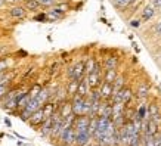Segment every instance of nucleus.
Listing matches in <instances>:
<instances>
[{
    "instance_id": "1",
    "label": "nucleus",
    "mask_w": 161,
    "mask_h": 146,
    "mask_svg": "<svg viewBox=\"0 0 161 146\" xmlns=\"http://www.w3.org/2000/svg\"><path fill=\"white\" fill-rule=\"evenodd\" d=\"M84 61H77L74 62L73 65H69L67 68V78L68 80H75V81H80L81 78L84 77Z\"/></svg>"
},
{
    "instance_id": "2",
    "label": "nucleus",
    "mask_w": 161,
    "mask_h": 146,
    "mask_svg": "<svg viewBox=\"0 0 161 146\" xmlns=\"http://www.w3.org/2000/svg\"><path fill=\"white\" fill-rule=\"evenodd\" d=\"M59 145L61 146H74L75 143V130H74V127H68V128H65L62 133H61V136H59Z\"/></svg>"
},
{
    "instance_id": "3",
    "label": "nucleus",
    "mask_w": 161,
    "mask_h": 146,
    "mask_svg": "<svg viewBox=\"0 0 161 146\" xmlns=\"http://www.w3.org/2000/svg\"><path fill=\"white\" fill-rule=\"evenodd\" d=\"M69 100H71V109L74 115H84V97L75 93Z\"/></svg>"
},
{
    "instance_id": "4",
    "label": "nucleus",
    "mask_w": 161,
    "mask_h": 146,
    "mask_svg": "<svg viewBox=\"0 0 161 146\" xmlns=\"http://www.w3.org/2000/svg\"><path fill=\"white\" fill-rule=\"evenodd\" d=\"M27 14H28V12L25 10L22 3L10 5V8L8 9V15H9L10 18H14V19H24L25 16H27Z\"/></svg>"
},
{
    "instance_id": "5",
    "label": "nucleus",
    "mask_w": 161,
    "mask_h": 146,
    "mask_svg": "<svg viewBox=\"0 0 161 146\" xmlns=\"http://www.w3.org/2000/svg\"><path fill=\"white\" fill-rule=\"evenodd\" d=\"M149 90H151V86L148 81H141L136 87V100L139 102H145L149 96Z\"/></svg>"
},
{
    "instance_id": "6",
    "label": "nucleus",
    "mask_w": 161,
    "mask_h": 146,
    "mask_svg": "<svg viewBox=\"0 0 161 146\" xmlns=\"http://www.w3.org/2000/svg\"><path fill=\"white\" fill-rule=\"evenodd\" d=\"M89 121L90 118L87 115H75L73 127L75 132H89Z\"/></svg>"
},
{
    "instance_id": "7",
    "label": "nucleus",
    "mask_w": 161,
    "mask_h": 146,
    "mask_svg": "<svg viewBox=\"0 0 161 146\" xmlns=\"http://www.w3.org/2000/svg\"><path fill=\"white\" fill-rule=\"evenodd\" d=\"M44 121V115H43V111H42V108H39L37 111H34L31 115H30L28 121H27V124H28L30 127H33L34 130H37L40 127V124Z\"/></svg>"
},
{
    "instance_id": "8",
    "label": "nucleus",
    "mask_w": 161,
    "mask_h": 146,
    "mask_svg": "<svg viewBox=\"0 0 161 146\" xmlns=\"http://www.w3.org/2000/svg\"><path fill=\"white\" fill-rule=\"evenodd\" d=\"M46 16H47V22H58V21L64 19L67 16V14H64L62 10H59L56 6H52L46 12Z\"/></svg>"
},
{
    "instance_id": "9",
    "label": "nucleus",
    "mask_w": 161,
    "mask_h": 146,
    "mask_svg": "<svg viewBox=\"0 0 161 146\" xmlns=\"http://www.w3.org/2000/svg\"><path fill=\"white\" fill-rule=\"evenodd\" d=\"M92 134L89 132H75V143L74 146H87L92 142Z\"/></svg>"
},
{
    "instance_id": "10",
    "label": "nucleus",
    "mask_w": 161,
    "mask_h": 146,
    "mask_svg": "<svg viewBox=\"0 0 161 146\" xmlns=\"http://www.w3.org/2000/svg\"><path fill=\"white\" fill-rule=\"evenodd\" d=\"M99 92H101V97H102V100H108V102H111V97H112V95H114L112 83H105V81H102V84L99 86Z\"/></svg>"
},
{
    "instance_id": "11",
    "label": "nucleus",
    "mask_w": 161,
    "mask_h": 146,
    "mask_svg": "<svg viewBox=\"0 0 161 146\" xmlns=\"http://www.w3.org/2000/svg\"><path fill=\"white\" fill-rule=\"evenodd\" d=\"M40 133V136L44 137V139H49L50 130H52V117L49 118H44V121L40 124V127L37 128Z\"/></svg>"
},
{
    "instance_id": "12",
    "label": "nucleus",
    "mask_w": 161,
    "mask_h": 146,
    "mask_svg": "<svg viewBox=\"0 0 161 146\" xmlns=\"http://www.w3.org/2000/svg\"><path fill=\"white\" fill-rule=\"evenodd\" d=\"M155 12H157V9L154 8V6H152V5H147L143 9H142L141 21H142V22H149V21L155 16Z\"/></svg>"
},
{
    "instance_id": "13",
    "label": "nucleus",
    "mask_w": 161,
    "mask_h": 146,
    "mask_svg": "<svg viewBox=\"0 0 161 146\" xmlns=\"http://www.w3.org/2000/svg\"><path fill=\"white\" fill-rule=\"evenodd\" d=\"M118 63H120V61H118L117 56L109 55V56H105V59H103V62H102V67H103V69H117Z\"/></svg>"
},
{
    "instance_id": "14",
    "label": "nucleus",
    "mask_w": 161,
    "mask_h": 146,
    "mask_svg": "<svg viewBox=\"0 0 161 146\" xmlns=\"http://www.w3.org/2000/svg\"><path fill=\"white\" fill-rule=\"evenodd\" d=\"M151 115L148 112V103L142 102L139 106H136V120H149Z\"/></svg>"
},
{
    "instance_id": "15",
    "label": "nucleus",
    "mask_w": 161,
    "mask_h": 146,
    "mask_svg": "<svg viewBox=\"0 0 161 146\" xmlns=\"http://www.w3.org/2000/svg\"><path fill=\"white\" fill-rule=\"evenodd\" d=\"M21 3H22V6L25 8L27 12H39L42 9V6H40L37 0H22Z\"/></svg>"
},
{
    "instance_id": "16",
    "label": "nucleus",
    "mask_w": 161,
    "mask_h": 146,
    "mask_svg": "<svg viewBox=\"0 0 161 146\" xmlns=\"http://www.w3.org/2000/svg\"><path fill=\"white\" fill-rule=\"evenodd\" d=\"M89 92H90V87H89L87 81H86V75H84L80 81H78V87H77V95H80V96L86 97L89 95Z\"/></svg>"
},
{
    "instance_id": "17",
    "label": "nucleus",
    "mask_w": 161,
    "mask_h": 146,
    "mask_svg": "<svg viewBox=\"0 0 161 146\" xmlns=\"http://www.w3.org/2000/svg\"><path fill=\"white\" fill-rule=\"evenodd\" d=\"M15 71H12V69H8V71H5V73H0V86L2 84H12V81H14L15 78Z\"/></svg>"
},
{
    "instance_id": "18",
    "label": "nucleus",
    "mask_w": 161,
    "mask_h": 146,
    "mask_svg": "<svg viewBox=\"0 0 161 146\" xmlns=\"http://www.w3.org/2000/svg\"><path fill=\"white\" fill-rule=\"evenodd\" d=\"M55 109H56V103H55L53 100H47V102L42 106V111H43L44 118H49L50 115L55 112Z\"/></svg>"
},
{
    "instance_id": "19",
    "label": "nucleus",
    "mask_w": 161,
    "mask_h": 146,
    "mask_svg": "<svg viewBox=\"0 0 161 146\" xmlns=\"http://www.w3.org/2000/svg\"><path fill=\"white\" fill-rule=\"evenodd\" d=\"M123 117H124L126 122L135 121V120H136V106H127L126 105L124 112H123Z\"/></svg>"
},
{
    "instance_id": "20",
    "label": "nucleus",
    "mask_w": 161,
    "mask_h": 146,
    "mask_svg": "<svg viewBox=\"0 0 161 146\" xmlns=\"http://www.w3.org/2000/svg\"><path fill=\"white\" fill-rule=\"evenodd\" d=\"M77 87H78V81H75V80H68V83L65 86V90H67V95H68L69 99L77 93Z\"/></svg>"
},
{
    "instance_id": "21",
    "label": "nucleus",
    "mask_w": 161,
    "mask_h": 146,
    "mask_svg": "<svg viewBox=\"0 0 161 146\" xmlns=\"http://www.w3.org/2000/svg\"><path fill=\"white\" fill-rule=\"evenodd\" d=\"M117 75H118L117 69H103L102 78H103V81H105V83H112V81L117 78Z\"/></svg>"
},
{
    "instance_id": "22",
    "label": "nucleus",
    "mask_w": 161,
    "mask_h": 146,
    "mask_svg": "<svg viewBox=\"0 0 161 146\" xmlns=\"http://www.w3.org/2000/svg\"><path fill=\"white\" fill-rule=\"evenodd\" d=\"M124 86H126V77H124V75H121V74H118L117 78L112 81V89H114V93L118 92V90H121Z\"/></svg>"
},
{
    "instance_id": "23",
    "label": "nucleus",
    "mask_w": 161,
    "mask_h": 146,
    "mask_svg": "<svg viewBox=\"0 0 161 146\" xmlns=\"http://www.w3.org/2000/svg\"><path fill=\"white\" fill-rule=\"evenodd\" d=\"M96 62H98V59L95 58V56H90V58L86 59V61H84V74L92 73L93 69H95V65H96Z\"/></svg>"
},
{
    "instance_id": "24",
    "label": "nucleus",
    "mask_w": 161,
    "mask_h": 146,
    "mask_svg": "<svg viewBox=\"0 0 161 146\" xmlns=\"http://www.w3.org/2000/svg\"><path fill=\"white\" fill-rule=\"evenodd\" d=\"M42 87H43V86H42L40 83H34V84H33V86L28 89L30 99H36V97H37V95H39V92L42 90Z\"/></svg>"
},
{
    "instance_id": "25",
    "label": "nucleus",
    "mask_w": 161,
    "mask_h": 146,
    "mask_svg": "<svg viewBox=\"0 0 161 146\" xmlns=\"http://www.w3.org/2000/svg\"><path fill=\"white\" fill-rule=\"evenodd\" d=\"M160 128H161V127H158L155 122L149 118V121H148V127H147V132H145V133H147V134H149V136H154V134H155Z\"/></svg>"
},
{
    "instance_id": "26",
    "label": "nucleus",
    "mask_w": 161,
    "mask_h": 146,
    "mask_svg": "<svg viewBox=\"0 0 161 146\" xmlns=\"http://www.w3.org/2000/svg\"><path fill=\"white\" fill-rule=\"evenodd\" d=\"M111 2L118 10L126 9V8H129V5H130V0H111Z\"/></svg>"
},
{
    "instance_id": "27",
    "label": "nucleus",
    "mask_w": 161,
    "mask_h": 146,
    "mask_svg": "<svg viewBox=\"0 0 161 146\" xmlns=\"http://www.w3.org/2000/svg\"><path fill=\"white\" fill-rule=\"evenodd\" d=\"M10 69V59L3 56V58H0V73H5Z\"/></svg>"
},
{
    "instance_id": "28",
    "label": "nucleus",
    "mask_w": 161,
    "mask_h": 146,
    "mask_svg": "<svg viewBox=\"0 0 161 146\" xmlns=\"http://www.w3.org/2000/svg\"><path fill=\"white\" fill-rule=\"evenodd\" d=\"M148 112H149V115H151V117L160 112V106H158L157 100H152V102L148 103Z\"/></svg>"
},
{
    "instance_id": "29",
    "label": "nucleus",
    "mask_w": 161,
    "mask_h": 146,
    "mask_svg": "<svg viewBox=\"0 0 161 146\" xmlns=\"http://www.w3.org/2000/svg\"><path fill=\"white\" fill-rule=\"evenodd\" d=\"M37 2L40 3L42 8H46V9H49V8L55 6V3H56V0H37Z\"/></svg>"
},
{
    "instance_id": "30",
    "label": "nucleus",
    "mask_w": 161,
    "mask_h": 146,
    "mask_svg": "<svg viewBox=\"0 0 161 146\" xmlns=\"http://www.w3.org/2000/svg\"><path fill=\"white\" fill-rule=\"evenodd\" d=\"M34 21H37V22H47L46 12H37V14L34 15Z\"/></svg>"
},
{
    "instance_id": "31",
    "label": "nucleus",
    "mask_w": 161,
    "mask_h": 146,
    "mask_svg": "<svg viewBox=\"0 0 161 146\" xmlns=\"http://www.w3.org/2000/svg\"><path fill=\"white\" fill-rule=\"evenodd\" d=\"M59 68H61V62H53L52 65H50V68H49V74L50 75H55V74L58 73Z\"/></svg>"
},
{
    "instance_id": "32",
    "label": "nucleus",
    "mask_w": 161,
    "mask_h": 146,
    "mask_svg": "<svg viewBox=\"0 0 161 146\" xmlns=\"http://www.w3.org/2000/svg\"><path fill=\"white\" fill-rule=\"evenodd\" d=\"M129 146H141V134H136L135 137H132L129 142Z\"/></svg>"
},
{
    "instance_id": "33",
    "label": "nucleus",
    "mask_w": 161,
    "mask_h": 146,
    "mask_svg": "<svg viewBox=\"0 0 161 146\" xmlns=\"http://www.w3.org/2000/svg\"><path fill=\"white\" fill-rule=\"evenodd\" d=\"M10 87H12V84H2V86H0V99H2L6 93L9 92Z\"/></svg>"
},
{
    "instance_id": "34",
    "label": "nucleus",
    "mask_w": 161,
    "mask_h": 146,
    "mask_svg": "<svg viewBox=\"0 0 161 146\" xmlns=\"http://www.w3.org/2000/svg\"><path fill=\"white\" fill-rule=\"evenodd\" d=\"M129 25H130L132 28H136V30H137V28H139V27L142 25V21L136 18V19H132V21H130V22H129Z\"/></svg>"
},
{
    "instance_id": "35",
    "label": "nucleus",
    "mask_w": 161,
    "mask_h": 146,
    "mask_svg": "<svg viewBox=\"0 0 161 146\" xmlns=\"http://www.w3.org/2000/svg\"><path fill=\"white\" fill-rule=\"evenodd\" d=\"M151 120L155 122L158 127H161V112H158V114H155V115H152Z\"/></svg>"
},
{
    "instance_id": "36",
    "label": "nucleus",
    "mask_w": 161,
    "mask_h": 146,
    "mask_svg": "<svg viewBox=\"0 0 161 146\" xmlns=\"http://www.w3.org/2000/svg\"><path fill=\"white\" fill-rule=\"evenodd\" d=\"M34 71H36V68H34V67H31V68H28V71H27V73L24 74V77H22V80H24V81H25V80H27V78H28V77H31V75L34 74Z\"/></svg>"
},
{
    "instance_id": "37",
    "label": "nucleus",
    "mask_w": 161,
    "mask_h": 146,
    "mask_svg": "<svg viewBox=\"0 0 161 146\" xmlns=\"http://www.w3.org/2000/svg\"><path fill=\"white\" fill-rule=\"evenodd\" d=\"M154 31H155V33H157L158 35H161V19L158 21V22H157L155 25H154Z\"/></svg>"
},
{
    "instance_id": "38",
    "label": "nucleus",
    "mask_w": 161,
    "mask_h": 146,
    "mask_svg": "<svg viewBox=\"0 0 161 146\" xmlns=\"http://www.w3.org/2000/svg\"><path fill=\"white\" fill-rule=\"evenodd\" d=\"M151 5L155 9H161V0H151Z\"/></svg>"
},
{
    "instance_id": "39",
    "label": "nucleus",
    "mask_w": 161,
    "mask_h": 146,
    "mask_svg": "<svg viewBox=\"0 0 161 146\" xmlns=\"http://www.w3.org/2000/svg\"><path fill=\"white\" fill-rule=\"evenodd\" d=\"M6 5H16V3H21L22 0H5Z\"/></svg>"
},
{
    "instance_id": "40",
    "label": "nucleus",
    "mask_w": 161,
    "mask_h": 146,
    "mask_svg": "<svg viewBox=\"0 0 161 146\" xmlns=\"http://www.w3.org/2000/svg\"><path fill=\"white\" fill-rule=\"evenodd\" d=\"M5 124H6V126H8V127H9V128H12V122H10V120H9V118H8V117L5 118Z\"/></svg>"
},
{
    "instance_id": "41",
    "label": "nucleus",
    "mask_w": 161,
    "mask_h": 146,
    "mask_svg": "<svg viewBox=\"0 0 161 146\" xmlns=\"http://www.w3.org/2000/svg\"><path fill=\"white\" fill-rule=\"evenodd\" d=\"M5 5H6V2H5V0H0V8H3Z\"/></svg>"
}]
</instances>
